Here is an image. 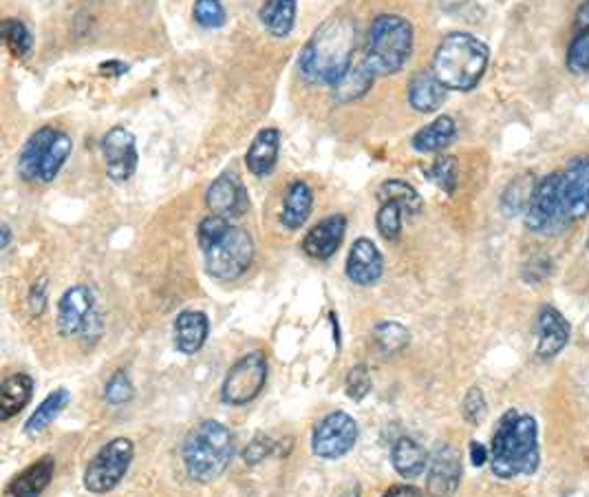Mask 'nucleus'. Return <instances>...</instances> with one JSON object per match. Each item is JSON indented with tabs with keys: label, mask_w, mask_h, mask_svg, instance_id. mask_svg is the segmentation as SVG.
<instances>
[{
	"label": "nucleus",
	"mask_w": 589,
	"mask_h": 497,
	"mask_svg": "<svg viewBox=\"0 0 589 497\" xmlns=\"http://www.w3.org/2000/svg\"><path fill=\"white\" fill-rule=\"evenodd\" d=\"M358 31L347 16H331L307 40L298 58L303 78L312 84H334L351 69Z\"/></svg>",
	"instance_id": "obj_1"
},
{
	"label": "nucleus",
	"mask_w": 589,
	"mask_h": 497,
	"mask_svg": "<svg viewBox=\"0 0 589 497\" xmlns=\"http://www.w3.org/2000/svg\"><path fill=\"white\" fill-rule=\"evenodd\" d=\"M197 241L206 259V272L212 279L234 281L243 277L254 259V239L245 228L230 219L210 215L201 219Z\"/></svg>",
	"instance_id": "obj_2"
},
{
	"label": "nucleus",
	"mask_w": 589,
	"mask_h": 497,
	"mask_svg": "<svg viewBox=\"0 0 589 497\" xmlns=\"http://www.w3.org/2000/svg\"><path fill=\"white\" fill-rule=\"evenodd\" d=\"M490 469L501 480L532 475L539 469L537 420L517 409H510L501 416L492 433Z\"/></svg>",
	"instance_id": "obj_3"
},
{
	"label": "nucleus",
	"mask_w": 589,
	"mask_h": 497,
	"mask_svg": "<svg viewBox=\"0 0 589 497\" xmlns=\"http://www.w3.org/2000/svg\"><path fill=\"white\" fill-rule=\"evenodd\" d=\"M490 51L479 38L453 31L439 42L433 56V73L448 91H473L488 69Z\"/></svg>",
	"instance_id": "obj_4"
},
{
	"label": "nucleus",
	"mask_w": 589,
	"mask_h": 497,
	"mask_svg": "<svg viewBox=\"0 0 589 497\" xmlns=\"http://www.w3.org/2000/svg\"><path fill=\"white\" fill-rule=\"evenodd\" d=\"M188 478L199 484L219 480L234 458V436L219 420H201L181 449Z\"/></svg>",
	"instance_id": "obj_5"
},
{
	"label": "nucleus",
	"mask_w": 589,
	"mask_h": 497,
	"mask_svg": "<svg viewBox=\"0 0 589 497\" xmlns=\"http://www.w3.org/2000/svg\"><path fill=\"white\" fill-rule=\"evenodd\" d=\"M413 54V25L398 14H380L369 27L364 62L376 76H393L402 71Z\"/></svg>",
	"instance_id": "obj_6"
},
{
	"label": "nucleus",
	"mask_w": 589,
	"mask_h": 497,
	"mask_svg": "<svg viewBox=\"0 0 589 497\" xmlns=\"http://www.w3.org/2000/svg\"><path fill=\"white\" fill-rule=\"evenodd\" d=\"M71 151L73 142L67 133L53 129V126H42L20 151L18 173L25 182L49 184L67 164Z\"/></svg>",
	"instance_id": "obj_7"
},
{
	"label": "nucleus",
	"mask_w": 589,
	"mask_h": 497,
	"mask_svg": "<svg viewBox=\"0 0 589 497\" xmlns=\"http://www.w3.org/2000/svg\"><path fill=\"white\" fill-rule=\"evenodd\" d=\"M135 458V442L131 438H113L95 453L84 471V489L95 495L111 493L120 486Z\"/></svg>",
	"instance_id": "obj_8"
},
{
	"label": "nucleus",
	"mask_w": 589,
	"mask_h": 497,
	"mask_svg": "<svg viewBox=\"0 0 589 497\" xmlns=\"http://www.w3.org/2000/svg\"><path fill=\"white\" fill-rule=\"evenodd\" d=\"M267 358L263 352H250L234 363L221 385V400L230 407H243L261 396L267 385Z\"/></svg>",
	"instance_id": "obj_9"
},
{
	"label": "nucleus",
	"mask_w": 589,
	"mask_h": 497,
	"mask_svg": "<svg viewBox=\"0 0 589 497\" xmlns=\"http://www.w3.org/2000/svg\"><path fill=\"white\" fill-rule=\"evenodd\" d=\"M565 224H570V221L565 217L561 173H552L543 177L537 184V190H534L526 210V226L532 232H539V235H554Z\"/></svg>",
	"instance_id": "obj_10"
},
{
	"label": "nucleus",
	"mask_w": 589,
	"mask_h": 497,
	"mask_svg": "<svg viewBox=\"0 0 589 497\" xmlns=\"http://www.w3.org/2000/svg\"><path fill=\"white\" fill-rule=\"evenodd\" d=\"M360 436L358 422L347 411H331L318 420L312 433L314 456L323 460H340L356 447Z\"/></svg>",
	"instance_id": "obj_11"
},
{
	"label": "nucleus",
	"mask_w": 589,
	"mask_h": 497,
	"mask_svg": "<svg viewBox=\"0 0 589 497\" xmlns=\"http://www.w3.org/2000/svg\"><path fill=\"white\" fill-rule=\"evenodd\" d=\"M102 155L106 164V175L115 184H124L137 171V142L135 135L124 129V126H113V129L102 137Z\"/></svg>",
	"instance_id": "obj_12"
},
{
	"label": "nucleus",
	"mask_w": 589,
	"mask_h": 497,
	"mask_svg": "<svg viewBox=\"0 0 589 497\" xmlns=\"http://www.w3.org/2000/svg\"><path fill=\"white\" fill-rule=\"evenodd\" d=\"M206 206L212 215L239 219L250 210V195L245 190L239 175L234 171H226L219 175L206 190Z\"/></svg>",
	"instance_id": "obj_13"
},
{
	"label": "nucleus",
	"mask_w": 589,
	"mask_h": 497,
	"mask_svg": "<svg viewBox=\"0 0 589 497\" xmlns=\"http://www.w3.org/2000/svg\"><path fill=\"white\" fill-rule=\"evenodd\" d=\"M95 312L98 308H95V296L89 285H73L58 301V332L64 338L80 336Z\"/></svg>",
	"instance_id": "obj_14"
},
{
	"label": "nucleus",
	"mask_w": 589,
	"mask_h": 497,
	"mask_svg": "<svg viewBox=\"0 0 589 497\" xmlns=\"http://www.w3.org/2000/svg\"><path fill=\"white\" fill-rule=\"evenodd\" d=\"M462 456L451 444H439L428 462L426 491L431 497H453L462 482Z\"/></svg>",
	"instance_id": "obj_15"
},
{
	"label": "nucleus",
	"mask_w": 589,
	"mask_h": 497,
	"mask_svg": "<svg viewBox=\"0 0 589 497\" xmlns=\"http://www.w3.org/2000/svg\"><path fill=\"white\" fill-rule=\"evenodd\" d=\"M563 206L567 221H581L589 215V155H578L561 173Z\"/></svg>",
	"instance_id": "obj_16"
},
{
	"label": "nucleus",
	"mask_w": 589,
	"mask_h": 497,
	"mask_svg": "<svg viewBox=\"0 0 589 497\" xmlns=\"http://www.w3.org/2000/svg\"><path fill=\"white\" fill-rule=\"evenodd\" d=\"M345 272L351 283L362 285V288L376 285L382 279V272H384V259L376 243L367 237H360L353 241Z\"/></svg>",
	"instance_id": "obj_17"
},
{
	"label": "nucleus",
	"mask_w": 589,
	"mask_h": 497,
	"mask_svg": "<svg viewBox=\"0 0 589 497\" xmlns=\"http://www.w3.org/2000/svg\"><path fill=\"white\" fill-rule=\"evenodd\" d=\"M347 232L345 215H329L307 232L303 239V252L309 259L327 261L338 252Z\"/></svg>",
	"instance_id": "obj_18"
},
{
	"label": "nucleus",
	"mask_w": 589,
	"mask_h": 497,
	"mask_svg": "<svg viewBox=\"0 0 589 497\" xmlns=\"http://www.w3.org/2000/svg\"><path fill=\"white\" fill-rule=\"evenodd\" d=\"M567 341H570V323L552 305H543L537 316V356L554 358Z\"/></svg>",
	"instance_id": "obj_19"
},
{
	"label": "nucleus",
	"mask_w": 589,
	"mask_h": 497,
	"mask_svg": "<svg viewBox=\"0 0 589 497\" xmlns=\"http://www.w3.org/2000/svg\"><path fill=\"white\" fill-rule=\"evenodd\" d=\"M210 334L208 316L199 310H184L175 319V347L181 354H197L203 350Z\"/></svg>",
	"instance_id": "obj_20"
},
{
	"label": "nucleus",
	"mask_w": 589,
	"mask_h": 497,
	"mask_svg": "<svg viewBox=\"0 0 589 497\" xmlns=\"http://www.w3.org/2000/svg\"><path fill=\"white\" fill-rule=\"evenodd\" d=\"M278 151H281V133L270 126V129L256 133L248 153H245V166L252 175L267 177L276 168Z\"/></svg>",
	"instance_id": "obj_21"
},
{
	"label": "nucleus",
	"mask_w": 589,
	"mask_h": 497,
	"mask_svg": "<svg viewBox=\"0 0 589 497\" xmlns=\"http://www.w3.org/2000/svg\"><path fill=\"white\" fill-rule=\"evenodd\" d=\"M428 453L420 442L409 436H402L391 447V464L395 473L404 480H417L428 469Z\"/></svg>",
	"instance_id": "obj_22"
},
{
	"label": "nucleus",
	"mask_w": 589,
	"mask_h": 497,
	"mask_svg": "<svg viewBox=\"0 0 589 497\" xmlns=\"http://www.w3.org/2000/svg\"><path fill=\"white\" fill-rule=\"evenodd\" d=\"M53 473H56V460L51 456L40 458L34 464H29L23 473L16 475L7 493L9 497H40L42 491L51 484Z\"/></svg>",
	"instance_id": "obj_23"
},
{
	"label": "nucleus",
	"mask_w": 589,
	"mask_h": 497,
	"mask_svg": "<svg viewBox=\"0 0 589 497\" xmlns=\"http://www.w3.org/2000/svg\"><path fill=\"white\" fill-rule=\"evenodd\" d=\"M314 208V193L303 179H296L287 186L283 197V210H281V224L287 230H298L305 226V221L312 215Z\"/></svg>",
	"instance_id": "obj_24"
},
{
	"label": "nucleus",
	"mask_w": 589,
	"mask_h": 497,
	"mask_svg": "<svg viewBox=\"0 0 589 497\" xmlns=\"http://www.w3.org/2000/svg\"><path fill=\"white\" fill-rule=\"evenodd\" d=\"M34 389L36 383L29 374H9L3 380V387H0V420L7 422L18 416L31 403Z\"/></svg>",
	"instance_id": "obj_25"
},
{
	"label": "nucleus",
	"mask_w": 589,
	"mask_h": 497,
	"mask_svg": "<svg viewBox=\"0 0 589 497\" xmlns=\"http://www.w3.org/2000/svg\"><path fill=\"white\" fill-rule=\"evenodd\" d=\"M446 87L435 78V73H415L409 82V104L420 113H433L446 100Z\"/></svg>",
	"instance_id": "obj_26"
},
{
	"label": "nucleus",
	"mask_w": 589,
	"mask_h": 497,
	"mask_svg": "<svg viewBox=\"0 0 589 497\" xmlns=\"http://www.w3.org/2000/svg\"><path fill=\"white\" fill-rule=\"evenodd\" d=\"M457 135V124L451 115H439L431 124L422 126L420 131L413 135V148L417 153H439L446 146H451Z\"/></svg>",
	"instance_id": "obj_27"
},
{
	"label": "nucleus",
	"mask_w": 589,
	"mask_h": 497,
	"mask_svg": "<svg viewBox=\"0 0 589 497\" xmlns=\"http://www.w3.org/2000/svg\"><path fill=\"white\" fill-rule=\"evenodd\" d=\"M376 71H373L367 62H360V65H351V69L334 84V98L340 104H349L364 98L373 87V80H376Z\"/></svg>",
	"instance_id": "obj_28"
},
{
	"label": "nucleus",
	"mask_w": 589,
	"mask_h": 497,
	"mask_svg": "<svg viewBox=\"0 0 589 497\" xmlns=\"http://www.w3.org/2000/svg\"><path fill=\"white\" fill-rule=\"evenodd\" d=\"M259 20L274 38H287L296 23V0H265Z\"/></svg>",
	"instance_id": "obj_29"
},
{
	"label": "nucleus",
	"mask_w": 589,
	"mask_h": 497,
	"mask_svg": "<svg viewBox=\"0 0 589 497\" xmlns=\"http://www.w3.org/2000/svg\"><path fill=\"white\" fill-rule=\"evenodd\" d=\"M69 400H71L69 389H64V387L53 389L51 394L36 407L34 414L27 418V422H25L27 436H31V438L40 436V433L45 431L51 425V422L62 414L64 409H67Z\"/></svg>",
	"instance_id": "obj_30"
},
{
	"label": "nucleus",
	"mask_w": 589,
	"mask_h": 497,
	"mask_svg": "<svg viewBox=\"0 0 589 497\" xmlns=\"http://www.w3.org/2000/svg\"><path fill=\"white\" fill-rule=\"evenodd\" d=\"M378 199L380 204H395L402 208L404 215H420L424 208V199L417 190L402 182V179H387L378 188Z\"/></svg>",
	"instance_id": "obj_31"
},
{
	"label": "nucleus",
	"mask_w": 589,
	"mask_h": 497,
	"mask_svg": "<svg viewBox=\"0 0 589 497\" xmlns=\"http://www.w3.org/2000/svg\"><path fill=\"white\" fill-rule=\"evenodd\" d=\"M537 179H534L532 173H523L519 177H514L508 184V188L503 190L501 195V210L506 217H517L521 213H526L530 206V199L537 190Z\"/></svg>",
	"instance_id": "obj_32"
},
{
	"label": "nucleus",
	"mask_w": 589,
	"mask_h": 497,
	"mask_svg": "<svg viewBox=\"0 0 589 497\" xmlns=\"http://www.w3.org/2000/svg\"><path fill=\"white\" fill-rule=\"evenodd\" d=\"M371 341L384 356H393L409 347L411 334L398 321H382L371 330Z\"/></svg>",
	"instance_id": "obj_33"
},
{
	"label": "nucleus",
	"mask_w": 589,
	"mask_h": 497,
	"mask_svg": "<svg viewBox=\"0 0 589 497\" xmlns=\"http://www.w3.org/2000/svg\"><path fill=\"white\" fill-rule=\"evenodd\" d=\"M0 34H3L5 47L14 58H25L31 47H34V38H31V31L23 20L18 18H5L3 25H0Z\"/></svg>",
	"instance_id": "obj_34"
},
{
	"label": "nucleus",
	"mask_w": 589,
	"mask_h": 497,
	"mask_svg": "<svg viewBox=\"0 0 589 497\" xmlns=\"http://www.w3.org/2000/svg\"><path fill=\"white\" fill-rule=\"evenodd\" d=\"M426 177L431 179L437 188H442L444 193L453 195L457 190V182H459V164H457L455 157L442 155L431 164V168H428Z\"/></svg>",
	"instance_id": "obj_35"
},
{
	"label": "nucleus",
	"mask_w": 589,
	"mask_h": 497,
	"mask_svg": "<svg viewBox=\"0 0 589 497\" xmlns=\"http://www.w3.org/2000/svg\"><path fill=\"white\" fill-rule=\"evenodd\" d=\"M133 396H135V387L131 383V378H128L124 369H117V372H113V376L106 380L104 400L109 405L120 407V405L131 403Z\"/></svg>",
	"instance_id": "obj_36"
},
{
	"label": "nucleus",
	"mask_w": 589,
	"mask_h": 497,
	"mask_svg": "<svg viewBox=\"0 0 589 497\" xmlns=\"http://www.w3.org/2000/svg\"><path fill=\"white\" fill-rule=\"evenodd\" d=\"M192 16L203 29H219L226 25V9H223L221 0H197L192 7Z\"/></svg>",
	"instance_id": "obj_37"
},
{
	"label": "nucleus",
	"mask_w": 589,
	"mask_h": 497,
	"mask_svg": "<svg viewBox=\"0 0 589 497\" xmlns=\"http://www.w3.org/2000/svg\"><path fill=\"white\" fill-rule=\"evenodd\" d=\"M567 69L572 73H589V29L576 31L570 49H567Z\"/></svg>",
	"instance_id": "obj_38"
},
{
	"label": "nucleus",
	"mask_w": 589,
	"mask_h": 497,
	"mask_svg": "<svg viewBox=\"0 0 589 497\" xmlns=\"http://www.w3.org/2000/svg\"><path fill=\"white\" fill-rule=\"evenodd\" d=\"M402 208L395 204H380L376 215V226L387 241H398L402 235Z\"/></svg>",
	"instance_id": "obj_39"
},
{
	"label": "nucleus",
	"mask_w": 589,
	"mask_h": 497,
	"mask_svg": "<svg viewBox=\"0 0 589 497\" xmlns=\"http://www.w3.org/2000/svg\"><path fill=\"white\" fill-rule=\"evenodd\" d=\"M371 389H373V378L367 367L356 365L353 369H349V374L345 378V394L353 400V403H362V400L371 394Z\"/></svg>",
	"instance_id": "obj_40"
},
{
	"label": "nucleus",
	"mask_w": 589,
	"mask_h": 497,
	"mask_svg": "<svg viewBox=\"0 0 589 497\" xmlns=\"http://www.w3.org/2000/svg\"><path fill=\"white\" fill-rule=\"evenodd\" d=\"M486 414H488V405H486L484 391H481L479 387H470L462 403L464 420L470 422V425H479V422L486 418Z\"/></svg>",
	"instance_id": "obj_41"
},
{
	"label": "nucleus",
	"mask_w": 589,
	"mask_h": 497,
	"mask_svg": "<svg viewBox=\"0 0 589 497\" xmlns=\"http://www.w3.org/2000/svg\"><path fill=\"white\" fill-rule=\"evenodd\" d=\"M274 453V440L270 436H254L250 440L248 447L243 451V462L248 464V467H256V464H261L265 458H270Z\"/></svg>",
	"instance_id": "obj_42"
},
{
	"label": "nucleus",
	"mask_w": 589,
	"mask_h": 497,
	"mask_svg": "<svg viewBox=\"0 0 589 497\" xmlns=\"http://www.w3.org/2000/svg\"><path fill=\"white\" fill-rule=\"evenodd\" d=\"M552 272V259L548 255H543V252H539V255H532L526 266H523V279H526L528 283H541L550 277Z\"/></svg>",
	"instance_id": "obj_43"
},
{
	"label": "nucleus",
	"mask_w": 589,
	"mask_h": 497,
	"mask_svg": "<svg viewBox=\"0 0 589 497\" xmlns=\"http://www.w3.org/2000/svg\"><path fill=\"white\" fill-rule=\"evenodd\" d=\"M47 294H49V279L47 277H40L34 281L29 290V312L34 316H42L47 310Z\"/></svg>",
	"instance_id": "obj_44"
},
{
	"label": "nucleus",
	"mask_w": 589,
	"mask_h": 497,
	"mask_svg": "<svg viewBox=\"0 0 589 497\" xmlns=\"http://www.w3.org/2000/svg\"><path fill=\"white\" fill-rule=\"evenodd\" d=\"M490 460V453L481 442H470V462H473V467H484V464Z\"/></svg>",
	"instance_id": "obj_45"
},
{
	"label": "nucleus",
	"mask_w": 589,
	"mask_h": 497,
	"mask_svg": "<svg viewBox=\"0 0 589 497\" xmlns=\"http://www.w3.org/2000/svg\"><path fill=\"white\" fill-rule=\"evenodd\" d=\"M382 497H422V493L411 484H398V486H391L389 491H384Z\"/></svg>",
	"instance_id": "obj_46"
},
{
	"label": "nucleus",
	"mask_w": 589,
	"mask_h": 497,
	"mask_svg": "<svg viewBox=\"0 0 589 497\" xmlns=\"http://www.w3.org/2000/svg\"><path fill=\"white\" fill-rule=\"evenodd\" d=\"M576 29H589V0L576 9Z\"/></svg>",
	"instance_id": "obj_47"
},
{
	"label": "nucleus",
	"mask_w": 589,
	"mask_h": 497,
	"mask_svg": "<svg viewBox=\"0 0 589 497\" xmlns=\"http://www.w3.org/2000/svg\"><path fill=\"white\" fill-rule=\"evenodd\" d=\"M126 71L128 67L122 65V62H104V65H100V73H106V76H122Z\"/></svg>",
	"instance_id": "obj_48"
},
{
	"label": "nucleus",
	"mask_w": 589,
	"mask_h": 497,
	"mask_svg": "<svg viewBox=\"0 0 589 497\" xmlns=\"http://www.w3.org/2000/svg\"><path fill=\"white\" fill-rule=\"evenodd\" d=\"M9 243H12V230H9L7 224H3V243H0V248L7 250Z\"/></svg>",
	"instance_id": "obj_49"
},
{
	"label": "nucleus",
	"mask_w": 589,
	"mask_h": 497,
	"mask_svg": "<svg viewBox=\"0 0 589 497\" xmlns=\"http://www.w3.org/2000/svg\"><path fill=\"white\" fill-rule=\"evenodd\" d=\"M338 497H360V486H351L345 493H340Z\"/></svg>",
	"instance_id": "obj_50"
},
{
	"label": "nucleus",
	"mask_w": 589,
	"mask_h": 497,
	"mask_svg": "<svg viewBox=\"0 0 589 497\" xmlns=\"http://www.w3.org/2000/svg\"><path fill=\"white\" fill-rule=\"evenodd\" d=\"M587 248H589V239H587Z\"/></svg>",
	"instance_id": "obj_51"
}]
</instances>
